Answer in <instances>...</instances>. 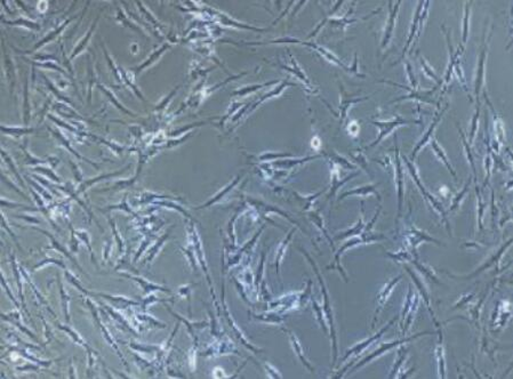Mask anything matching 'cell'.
<instances>
[{"label":"cell","instance_id":"obj_1","mask_svg":"<svg viewBox=\"0 0 513 379\" xmlns=\"http://www.w3.org/2000/svg\"><path fill=\"white\" fill-rule=\"evenodd\" d=\"M299 250H301L302 253L304 254V256L308 258V261H310V264L312 265V267H313V270H315V273L317 275V278H318V280H319L320 287H321V294H322V299H323V311H325L326 320H327V322H328V326H329L328 328L330 330V337H332V344H333V367H335L336 362H337V356H339V352H337V338H336L335 320H334V313H333V308H332V303H330V298H329V295H328V289H327V285L325 284V281H323L322 275L320 274L319 268H318V266H317V264L315 263V261H313L312 258L309 256V254L306 253L305 250L301 249V248H299Z\"/></svg>","mask_w":513,"mask_h":379},{"label":"cell","instance_id":"obj_2","mask_svg":"<svg viewBox=\"0 0 513 379\" xmlns=\"http://www.w3.org/2000/svg\"><path fill=\"white\" fill-rule=\"evenodd\" d=\"M382 239H385V237L383 236V234H376V236H375V234H373V236H369V234H361V237H354V239L347 241V242L344 243L343 246L341 247L339 250H337V253L335 254V258H334V264L327 266V268H328V270L340 271V273L342 274V277L344 278L345 282H349V278L346 277L345 271H344V268L341 266V256H342V255L345 253L347 249H351V248L359 246V244L370 243V242H373V241H377V240H382Z\"/></svg>","mask_w":513,"mask_h":379},{"label":"cell","instance_id":"obj_3","mask_svg":"<svg viewBox=\"0 0 513 379\" xmlns=\"http://www.w3.org/2000/svg\"><path fill=\"white\" fill-rule=\"evenodd\" d=\"M402 159H404V161H406V165H407V167H408V170H409V173H411V175H412V177H413V178H414L415 183H416V184H417V187L419 188V191H421V193H422V194H423V195H424V199L426 200V201H428V202L430 203V206H432V207H433V209H435V210H436V212H437V213H438V215H440V216H441V218H442V222H443V223H445V225H446V229H447V231H448V232H449V233H452V231H450V224H449L448 217H447V213L445 212V209H443V208H442V205H441V203H440V202H439V201H438V200H437V199H435V196H433V195H431V194H430V193H429V192H428V191H426V190H425V188H424V187H423V184L421 183V181H419V177H418L417 170H416V168H415V166H414V165H413V161H411V160H408V159H407V158H406V157H404V158H402Z\"/></svg>","mask_w":513,"mask_h":379},{"label":"cell","instance_id":"obj_4","mask_svg":"<svg viewBox=\"0 0 513 379\" xmlns=\"http://www.w3.org/2000/svg\"><path fill=\"white\" fill-rule=\"evenodd\" d=\"M424 335H433V332H422V333H417V335H414V336H411V337H405V338L402 339H397V340H392V342H389V343H383L381 344L380 347H378L377 350H375L373 353L369 354V355L365 357L364 360H361L359 364H357L356 367L353 368L352 370H351V373H354V371L360 369V368H363L364 366H366L367 363H369L370 361H373L374 359H377V357H380L383 355V354L388 353L389 351H391L392 349H394V347H397L399 345H404L405 343H408L411 342V340H414L416 338H418V337L421 336H424Z\"/></svg>","mask_w":513,"mask_h":379},{"label":"cell","instance_id":"obj_5","mask_svg":"<svg viewBox=\"0 0 513 379\" xmlns=\"http://www.w3.org/2000/svg\"><path fill=\"white\" fill-rule=\"evenodd\" d=\"M371 123L380 129V135H378L377 139L375 140L368 147H374V146L378 145V144H380L382 141L385 139V137H388L389 135H390V134L393 132L395 128H398V127H400L402 125H408V123H419V122L416 121V120H407V119L402 118V117L400 116H397L394 119L388 120V121H371Z\"/></svg>","mask_w":513,"mask_h":379},{"label":"cell","instance_id":"obj_6","mask_svg":"<svg viewBox=\"0 0 513 379\" xmlns=\"http://www.w3.org/2000/svg\"><path fill=\"white\" fill-rule=\"evenodd\" d=\"M402 275H398V277H395L394 279H392L391 281H389L387 284H384V287L381 289L380 292H378L377 296H376V309H375V313H374V318H373V323H371V329L374 328L375 327V323H376L377 321V316L380 315V313L382 312V309L384 308L385 304H387L388 299L390 298V296L392 295V292H393V290L395 289V287H397V284H399V281L401 280Z\"/></svg>","mask_w":513,"mask_h":379},{"label":"cell","instance_id":"obj_7","mask_svg":"<svg viewBox=\"0 0 513 379\" xmlns=\"http://www.w3.org/2000/svg\"><path fill=\"white\" fill-rule=\"evenodd\" d=\"M395 320H397V318H393V319L391 320L390 322L388 323L387 326L384 327V328H382V329L380 330V332H378L377 333H375L374 336H371V337H369V338H367V339L361 340V342H359L358 344H356V345H353L352 347H351V349L347 350L346 352H345V355L343 356L342 361L347 360V359H349L350 356H353V355H354V356H357V355H359V354H360L361 352H363V351H365V350L367 349V347H369V346L371 345V344H374L375 342H376V340L380 339L381 337L383 336L384 333L387 332L389 329H390V327H391L392 325H393Z\"/></svg>","mask_w":513,"mask_h":379},{"label":"cell","instance_id":"obj_8","mask_svg":"<svg viewBox=\"0 0 513 379\" xmlns=\"http://www.w3.org/2000/svg\"><path fill=\"white\" fill-rule=\"evenodd\" d=\"M384 82H388V84L390 85H393V86H397V87H400V88H405L406 91L409 92V95L407 96H401V97H399L397 99H393V101H391V103H395V102H400V101H404V99H417V101H421V102H425V103H431V104H433L435 103V101L431 98V96L433 93L436 92L437 87L430 89V91H421L418 92L417 89H414V88H409V87H405V86L402 85H399V84H394V82L392 81H388L385 80Z\"/></svg>","mask_w":513,"mask_h":379},{"label":"cell","instance_id":"obj_9","mask_svg":"<svg viewBox=\"0 0 513 379\" xmlns=\"http://www.w3.org/2000/svg\"><path fill=\"white\" fill-rule=\"evenodd\" d=\"M407 240H408V243L411 244V247H412V249H413V253H414L416 260H417L416 248H417L422 242H424V241H430V242H433V243H437V244H442L441 242H440V241L435 239V237H430L429 234H426L425 232H423V231L416 229L414 225L409 226V229L407 231Z\"/></svg>","mask_w":513,"mask_h":379},{"label":"cell","instance_id":"obj_10","mask_svg":"<svg viewBox=\"0 0 513 379\" xmlns=\"http://www.w3.org/2000/svg\"><path fill=\"white\" fill-rule=\"evenodd\" d=\"M395 187L398 190V219L401 217L402 210V193H404V171H402V166L400 163V154H399V147L397 145V137H395Z\"/></svg>","mask_w":513,"mask_h":379},{"label":"cell","instance_id":"obj_11","mask_svg":"<svg viewBox=\"0 0 513 379\" xmlns=\"http://www.w3.org/2000/svg\"><path fill=\"white\" fill-rule=\"evenodd\" d=\"M275 43H298V44L305 45V46L312 47L313 49H316L317 51H319V53L321 54L323 57L327 58V60L330 61V62H333L334 64L339 65V67L344 69V70L351 71V69L349 67H346V65L344 64L342 61L339 60V58H337L335 55H333L329 50H327L326 48H323L321 46H317V45L313 44V43H306V41H301V40H297V39H292V38H286V39H285V38H284V39H278V40H275Z\"/></svg>","mask_w":513,"mask_h":379},{"label":"cell","instance_id":"obj_12","mask_svg":"<svg viewBox=\"0 0 513 379\" xmlns=\"http://www.w3.org/2000/svg\"><path fill=\"white\" fill-rule=\"evenodd\" d=\"M400 1H397L395 2L394 7H392V5H393V2L392 1H389V10H390V16H389L388 19V23H387V26H385V31H384V37H383V40H382V49H385V48L388 47L389 43H390L391 38H392V34H393V30H394V24H395V21H397V16H398V12H399V6H400Z\"/></svg>","mask_w":513,"mask_h":379},{"label":"cell","instance_id":"obj_13","mask_svg":"<svg viewBox=\"0 0 513 379\" xmlns=\"http://www.w3.org/2000/svg\"><path fill=\"white\" fill-rule=\"evenodd\" d=\"M405 268H406V271L408 272V274L411 275V277H412L413 282H414V284H416V287H417L418 291H419V294L422 295L423 299H424L426 308H428V309H429L430 313H431V315H432L433 323H435L437 328L439 329V328H440V325L438 323V321H437V319H436V316H435V313H433V311H432L431 304H430V294H429V289H428V287H426L425 282H424V281H422L421 279H419V277H417V275H416L415 272H413V271L411 270V268H409L408 266H406V265H405Z\"/></svg>","mask_w":513,"mask_h":379},{"label":"cell","instance_id":"obj_14","mask_svg":"<svg viewBox=\"0 0 513 379\" xmlns=\"http://www.w3.org/2000/svg\"><path fill=\"white\" fill-rule=\"evenodd\" d=\"M284 332H286L288 333L289 342H291L292 349L295 352L296 356L298 357L299 361H301V362H302V364H304V367L310 371V373H315V368L312 367V364H311V362H310V360L308 359V357H306L305 352H304V350H303V346H302L301 342H299V339L295 336V333H293L291 332V330L284 329Z\"/></svg>","mask_w":513,"mask_h":379},{"label":"cell","instance_id":"obj_15","mask_svg":"<svg viewBox=\"0 0 513 379\" xmlns=\"http://www.w3.org/2000/svg\"><path fill=\"white\" fill-rule=\"evenodd\" d=\"M487 50H488V41H487V43H485V41H484L483 49H481V51H480L479 63H478L477 77H476V98H477V102H479V93L481 91V87H483V85H484L485 63H486Z\"/></svg>","mask_w":513,"mask_h":379},{"label":"cell","instance_id":"obj_16","mask_svg":"<svg viewBox=\"0 0 513 379\" xmlns=\"http://www.w3.org/2000/svg\"><path fill=\"white\" fill-rule=\"evenodd\" d=\"M446 108H447V106H446ZM446 108H443V110H442V111L440 112V113H439V110H438V111L436 112V116H435V118H433V121H432V123H431V126H430V128H429L428 130H426L425 134H424V136H423V139H422L421 141H419V142L417 143V145L415 146V149L413 150L411 161L414 160V159H415V157H416V154H417L418 151L421 150L422 147H424V146L426 145V144L429 143L430 139H431L432 135H433V132H435V129L437 128V125H438L440 120H441V117H442V115H443V112L446 111Z\"/></svg>","mask_w":513,"mask_h":379},{"label":"cell","instance_id":"obj_17","mask_svg":"<svg viewBox=\"0 0 513 379\" xmlns=\"http://www.w3.org/2000/svg\"><path fill=\"white\" fill-rule=\"evenodd\" d=\"M294 232H295V230H292L291 232L287 234V237H286L285 239L282 240V242L279 244V247H278V249H277V253H275V258H274L275 273H277L279 279H281L280 278V265L282 263V261H284L285 253H286V250H287L288 243H289V241L292 240V237H293V234H294Z\"/></svg>","mask_w":513,"mask_h":379},{"label":"cell","instance_id":"obj_18","mask_svg":"<svg viewBox=\"0 0 513 379\" xmlns=\"http://www.w3.org/2000/svg\"><path fill=\"white\" fill-rule=\"evenodd\" d=\"M377 185H364V187H360V188H357V189H352L351 191H347V192H344L342 195L340 196V200H343L345 196H349V195H364V196H367V195H370V194H374L377 196V199L382 200L380 193L377 192Z\"/></svg>","mask_w":513,"mask_h":379},{"label":"cell","instance_id":"obj_19","mask_svg":"<svg viewBox=\"0 0 513 379\" xmlns=\"http://www.w3.org/2000/svg\"><path fill=\"white\" fill-rule=\"evenodd\" d=\"M431 146H432L433 152H435V153H436V156L438 157V159H439L440 161H441V163H442L443 165H445L447 169H448V170L450 171V174H452V175H453V177L455 178V181H457V176H456L455 170H454V168H453V166H452V164H450L449 159H448V158H447L446 152H445V151H443L442 147L440 146V144L438 143V141H437L436 139H433V140H432V142H431Z\"/></svg>","mask_w":513,"mask_h":379},{"label":"cell","instance_id":"obj_20","mask_svg":"<svg viewBox=\"0 0 513 379\" xmlns=\"http://www.w3.org/2000/svg\"><path fill=\"white\" fill-rule=\"evenodd\" d=\"M439 344L436 347V356H437V362H438V373H439V378L445 379L446 378V360H445V350L442 346V335L441 332H439Z\"/></svg>","mask_w":513,"mask_h":379},{"label":"cell","instance_id":"obj_21","mask_svg":"<svg viewBox=\"0 0 513 379\" xmlns=\"http://www.w3.org/2000/svg\"><path fill=\"white\" fill-rule=\"evenodd\" d=\"M418 305H419V296L415 292L414 298H413V305H412V308H411V311H409V313H408V318L405 319L406 323H405L404 326H402V328H401L402 336H405L406 333H407L408 330L411 329V326H412V323L414 322L416 313H417V311H418Z\"/></svg>","mask_w":513,"mask_h":379},{"label":"cell","instance_id":"obj_22","mask_svg":"<svg viewBox=\"0 0 513 379\" xmlns=\"http://www.w3.org/2000/svg\"><path fill=\"white\" fill-rule=\"evenodd\" d=\"M423 5H424V2L423 1H419L418 2V6H417V9H416V13H415V16H414V21H413V24H412V29H411V32H409V37H408V40H407V44H406V46L404 48V50H402V55L405 56L406 51H407L409 49V47H411L412 45V41L413 39H414L415 37V33L416 31H417L418 29V22H419V16H421V13H422V7Z\"/></svg>","mask_w":513,"mask_h":379},{"label":"cell","instance_id":"obj_23","mask_svg":"<svg viewBox=\"0 0 513 379\" xmlns=\"http://www.w3.org/2000/svg\"><path fill=\"white\" fill-rule=\"evenodd\" d=\"M309 217H310V219H311L312 222L315 223V225L318 226V229H319L320 231H321L322 234H323V236H325L326 239L329 241L330 246H332V249H333V250H335V247H334L333 239H332V237H329L328 232H327L326 229H325V226H323V219H322V216H320L319 212H310V213H309Z\"/></svg>","mask_w":513,"mask_h":379},{"label":"cell","instance_id":"obj_24","mask_svg":"<svg viewBox=\"0 0 513 379\" xmlns=\"http://www.w3.org/2000/svg\"><path fill=\"white\" fill-rule=\"evenodd\" d=\"M361 216L359 218V222H358L356 225H354L352 229L347 230L345 231V232L341 233L339 234V237H336V239H345V237H354V236H358V234H361L363 233V231L365 229V224H364V209H361Z\"/></svg>","mask_w":513,"mask_h":379},{"label":"cell","instance_id":"obj_25","mask_svg":"<svg viewBox=\"0 0 513 379\" xmlns=\"http://www.w3.org/2000/svg\"><path fill=\"white\" fill-rule=\"evenodd\" d=\"M369 98V96H367V97H361V98H345L344 97V95L342 94V101H341V105H340V110H341V123H342L344 120H345L346 118V115H347V111H349L350 106L354 104V103H359L361 101H365V99H368Z\"/></svg>","mask_w":513,"mask_h":379},{"label":"cell","instance_id":"obj_26","mask_svg":"<svg viewBox=\"0 0 513 379\" xmlns=\"http://www.w3.org/2000/svg\"><path fill=\"white\" fill-rule=\"evenodd\" d=\"M412 264H414L415 266H416V268L421 271V273L424 275L426 279H429V280H431V281H435L436 284H439V280H438V278H437L436 272L433 271L431 267L428 266V265L421 264L417 260H416V258H415V260H414V258H413Z\"/></svg>","mask_w":513,"mask_h":379},{"label":"cell","instance_id":"obj_27","mask_svg":"<svg viewBox=\"0 0 513 379\" xmlns=\"http://www.w3.org/2000/svg\"><path fill=\"white\" fill-rule=\"evenodd\" d=\"M414 294H415V291H413L412 284H409L408 294H407V296H406V302H405L404 308H402V311H401L400 329L402 328V325H404V321H405V319L407 318L409 311H411V308H412V305H413V298H414Z\"/></svg>","mask_w":513,"mask_h":379},{"label":"cell","instance_id":"obj_28","mask_svg":"<svg viewBox=\"0 0 513 379\" xmlns=\"http://www.w3.org/2000/svg\"><path fill=\"white\" fill-rule=\"evenodd\" d=\"M471 1L465 2V12H464L463 19V30H462V46L466 44L467 37H469V27H470V12H471Z\"/></svg>","mask_w":513,"mask_h":379},{"label":"cell","instance_id":"obj_29","mask_svg":"<svg viewBox=\"0 0 513 379\" xmlns=\"http://www.w3.org/2000/svg\"><path fill=\"white\" fill-rule=\"evenodd\" d=\"M291 60H292V64H293V68L284 67V65H281V68H282V69H285V70H287V71H289V72H292V73H294V74L296 75V77H297V78L299 79V80H301V81H303V82H304V84H305L306 86H309V85H310V82H309V79H308V78H306V75H305V73H304V72H303V70H302V69H301V68H299V65L297 64V62H296V61H295V58H294V57H293V56H292V55H291Z\"/></svg>","mask_w":513,"mask_h":379},{"label":"cell","instance_id":"obj_30","mask_svg":"<svg viewBox=\"0 0 513 379\" xmlns=\"http://www.w3.org/2000/svg\"><path fill=\"white\" fill-rule=\"evenodd\" d=\"M406 354H407V350L404 349V347H401V349L398 351L397 360H395L394 366H393V368H392V370H391L390 375H389V378H394V377H397L398 371L400 370V368H401V366H402V363H404V361H405V359H406Z\"/></svg>","mask_w":513,"mask_h":379},{"label":"cell","instance_id":"obj_31","mask_svg":"<svg viewBox=\"0 0 513 379\" xmlns=\"http://www.w3.org/2000/svg\"><path fill=\"white\" fill-rule=\"evenodd\" d=\"M311 301H312V304H313V311L316 312V315H317V320H318L319 325L321 326L323 332H325L326 335H328V333H329L328 327H327V325H326V318H323L322 309H321V308H320V305L318 304V302H317L315 298L311 297Z\"/></svg>","mask_w":513,"mask_h":379},{"label":"cell","instance_id":"obj_32","mask_svg":"<svg viewBox=\"0 0 513 379\" xmlns=\"http://www.w3.org/2000/svg\"><path fill=\"white\" fill-rule=\"evenodd\" d=\"M470 185H471V178L469 180V182H467V183L464 185V188L462 189V191H461L459 194H457L455 198H454L452 206H450V208H449L450 212H454V210H456L457 208H460L461 203H462V201H463V198H464V196H465L467 191H469Z\"/></svg>","mask_w":513,"mask_h":379},{"label":"cell","instance_id":"obj_33","mask_svg":"<svg viewBox=\"0 0 513 379\" xmlns=\"http://www.w3.org/2000/svg\"><path fill=\"white\" fill-rule=\"evenodd\" d=\"M357 175H359V173H358V171H357L356 174H352V175H350L349 177L344 178V180H343L342 182H341V181L339 182V178H337V175L333 174V177H332V193H330L329 196H333L334 194H335V192L337 191V190H339L341 187H342L343 184H345L347 181H350V180H351V178L356 177Z\"/></svg>","mask_w":513,"mask_h":379},{"label":"cell","instance_id":"obj_34","mask_svg":"<svg viewBox=\"0 0 513 379\" xmlns=\"http://www.w3.org/2000/svg\"><path fill=\"white\" fill-rule=\"evenodd\" d=\"M419 61H421V65H422L423 70H424V72H425V74L428 75L429 78H431L432 80H435V81L438 82V85L441 84V81H439L438 75L436 74V72L433 71V69L428 64V62H426L423 57H421V60H419Z\"/></svg>","mask_w":513,"mask_h":379},{"label":"cell","instance_id":"obj_35","mask_svg":"<svg viewBox=\"0 0 513 379\" xmlns=\"http://www.w3.org/2000/svg\"><path fill=\"white\" fill-rule=\"evenodd\" d=\"M480 104L478 103V106H477V110L476 112H474L473 115V118H472V121H471V132H470V143L472 144L473 143V140H474V135H476V132H477V128H478V119H479V111H480Z\"/></svg>","mask_w":513,"mask_h":379},{"label":"cell","instance_id":"obj_36","mask_svg":"<svg viewBox=\"0 0 513 379\" xmlns=\"http://www.w3.org/2000/svg\"><path fill=\"white\" fill-rule=\"evenodd\" d=\"M387 254L397 261H404V263H407V261H413V256L409 253H407V251H399V253H395V254H392V253H387Z\"/></svg>","mask_w":513,"mask_h":379},{"label":"cell","instance_id":"obj_37","mask_svg":"<svg viewBox=\"0 0 513 379\" xmlns=\"http://www.w3.org/2000/svg\"><path fill=\"white\" fill-rule=\"evenodd\" d=\"M329 158L332 159L333 163H335L337 165H342L343 167L349 168V169H356V166H354V165L350 164L349 161L345 159V158L341 157L339 156V154H332V156H329Z\"/></svg>","mask_w":513,"mask_h":379},{"label":"cell","instance_id":"obj_38","mask_svg":"<svg viewBox=\"0 0 513 379\" xmlns=\"http://www.w3.org/2000/svg\"><path fill=\"white\" fill-rule=\"evenodd\" d=\"M460 132H461V135H462V140H463V143H464V146H465V151H466V154H467V160L470 161V165L471 167H472L473 169V173H474V176H476V167H474V158L472 156V153H471V149L469 147V145H467V142H466V139H465V135H464V133L462 132V129L460 128Z\"/></svg>","mask_w":513,"mask_h":379},{"label":"cell","instance_id":"obj_39","mask_svg":"<svg viewBox=\"0 0 513 379\" xmlns=\"http://www.w3.org/2000/svg\"><path fill=\"white\" fill-rule=\"evenodd\" d=\"M478 192V198H479V202H478V206H479V230L483 231L484 230V225H483V217H484V202H483V196H481V193L479 191Z\"/></svg>","mask_w":513,"mask_h":379},{"label":"cell","instance_id":"obj_40","mask_svg":"<svg viewBox=\"0 0 513 379\" xmlns=\"http://www.w3.org/2000/svg\"><path fill=\"white\" fill-rule=\"evenodd\" d=\"M265 369H267V373L270 378H282V375L279 373L273 366H271V364H267Z\"/></svg>","mask_w":513,"mask_h":379}]
</instances>
